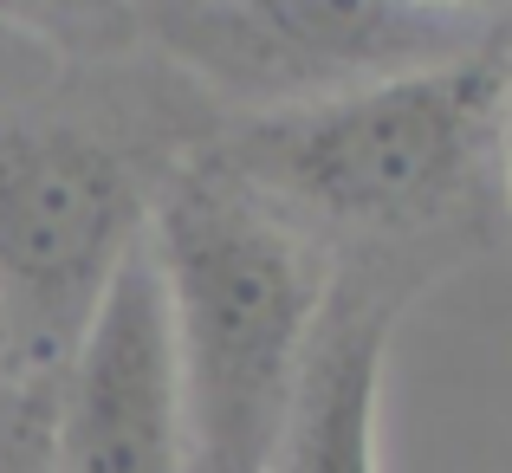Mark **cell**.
<instances>
[{
    "instance_id": "obj_5",
    "label": "cell",
    "mask_w": 512,
    "mask_h": 473,
    "mask_svg": "<svg viewBox=\"0 0 512 473\" xmlns=\"http://www.w3.org/2000/svg\"><path fill=\"white\" fill-rule=\"evenodd\" d=\"M59 473H195L188 402L150 240L111 279L52 389Z\"/></svg>"
},
{
    "instance_id": "obj_8",
    "label": "cell",
    "mask_w": 512,
    "mask_h": 473,
    "mask_svg": "<svg viewBox=\"0 0 512 473\" xmlns=\"http://www.w3.org/2000/svg\"><path fill=\"white\" fill-rule=\"evenodd\" d=\"M59 72H65V52L46 33V20L39 13H0V117L46 98L59 85Z\"/></svg>"
},
{
    "instance_id": "obj_9",
    "label": "cell",
    "mask_w": 512,
    "mask_h": 473,
    "mask_svg": "<svg viewBox=\"0 0 512 473\" xmlns=\"http://www.w3.org/2000/svg\"><path fill=\"white\" fill-rule=\"evenodd\" d=\"M500 188L512 208V39H506V91H500Z\"/></svg>"
},
{
    "instance_id": "obj_3",
    "label": "cell",
    "mask_w": 512,
    "mask_h": 473,
    "mask_svg": "<svg viewBox=\"0 0 512 473\" xmlns=\"http://www.w3.org/2000/svg\"><path fill=\"white\" fill-rule=\"evenodd\" d=\"M169 162L78 111L0 117V331L20 370H59L111 279L150 240Z\"/></svg>"
},
{
    "instance_id": "obj_4",
    "label": "cell",
    "mask_w": 512,
    "mask_h": 473,
    "mask_svg": "<svg viewBox=\"0 0 512 473\" xmlns=\"http://www.w3.org/2000/svg\"><path fill=\"white\" fill-rule=\"evenodd\" d=\"M117 39L240 117L370 91L448 65L500 33V13L428 0H150L117 7Z\"/></svg>"
},
{
    "instance_id": "obj_2",
    "label": "cell",
    "mask_w": 512,
    "mask_h": 473,
    "mask_svg": "<svg viewBox=\"0 0 512 473\" xmlns=\"http://www.w3.org/2000/svg\"><path fill=\"white\" fill-rule=\"evenodd\" d=\"M150 260L169 305L195 473H266L338 253L195 143L156 188Z\"/></svg>"
},
{
    "instance_id": "obj_1",
    "label": "cell",
    "mask_w": 512,
    "mask_h": 473,
    "mask_svg": "<svg viewBox=\"0 0 512 473\" xmlns=\"http://www.w3.org/2000/svg\"><path fill=\"white\" fill-rule=\"evenodd\" d=\"M512 20L487 46L370 91L273 117H234L208 137L214 162L318 234L331 253L461 260V234L487 227L500 182V91Z\"/></svg>"
},
{
    "instance_id": "obj_6",
    "label": "cell",
    "mask_w": 512,
    "mask_h": 473,
    "mask_svg": "<svg viewBox=\"0 0 512 473\" xmlns=\"http://www.w3.org/2000/svg\"><path fill=\"white\" fill-rule=\"evenodd\" d=\"M435 273V260H409V253H338L325 305L292 370L266 473H383L376 409H383L389 331Z\"/></svg>"
},
{
    "instance_id": "obj_7",
    "label": "cell",
    "mask_w": 512,
    "mask_h": 473,
    "mask_svg": "<svg viewBox=\"0 0 512 473\" xmlns=\"http://www.w3.org/2000/svg\"><path fill=\"white\" fill-rule=\"evenodd\" d=\"M52 389L59 370H20L13 383H0V473H59Z\"/></svg>"
}]
</instances>
